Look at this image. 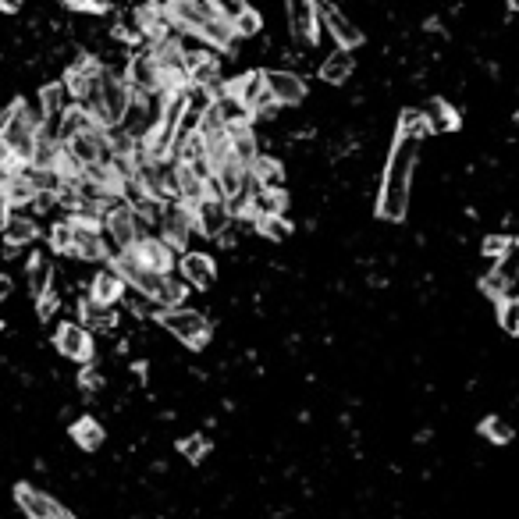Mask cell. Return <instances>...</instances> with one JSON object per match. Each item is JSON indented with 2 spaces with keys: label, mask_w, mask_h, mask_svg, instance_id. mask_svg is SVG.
Segmentation results:
<instances>
[{
  "label": "cell",
  "mask_w": 519,
  "mask_h": 519,
  "mask_svg": "<svg viewBox=\"0 0 519 519\" xmlns=\"http://www.w3.org/2000/svg\"><path fill=\"white\" fill-rule=\"evenodd\" d=\"M420 143L416 139H392V153L384 164L381 189H377V217L388 224H402L409 214V192H413V175L420 164Z\"/></svg>",
  "instance_id": "1"
},
{
  "label": "cell",
  "mask_w": 519,
  "mask_h": 519,
  "mask_svg": "<svg viewBox=\"0 0 519 519\" xmlns=\"http://www.w3.org/2000/svg\"><path fill=\"white\" fill-rule=\"evenodd\" d=\"M160 11L168 18L171 32H182V36L207 43L217 54H228V50L235 47L232 29H228L203 0H160Z\"/></svg>",
  "instance_id": "2"
},
{
  "label": "cell",
  "mask_w": 519,
  "mask_h": 519,
  "mask_svg": "<svg viewBox=\"0 0 519 519\" xmlns=\"http://www.w3.org/2000/svg\"><path fill=\"white\" fill-rule=\"evenodd\" d=\"M36 139H40V114L25 96H18V100H11L8 111L0 114V146L11 150L18 164H29Z\"/></svg>",
  "instance_id": "3"
},
{
  "label": "cell",
  "mask_w": 519,
  "mask_h": 519,
  "mask_svg": "<svg viewBox=\"0 0 519 519\" xmlns=\"http://www.w3.org/2000/svg\"><path fill=\"white\" fill-rule=\"evenodd\" d=\"M157 320L164 324V331H171L182 345H189V349H207L210 320L203 317L200 310H189V306H168V310H160Z\"/></svg>",
  "instance_id": "4"
},
{
  "label": "cell",
  "mask_w": 519,
  "mask_h": 519,
  "mask_svg": "<svg viewBox=\"0 0 519 519\" xmlns=\"http://www.w3.org/2000/svg\"><path fill=\"white\" fill-rule=\"evenodd\" d=\"M313 18H317V25H324V32L335 40L338 50H360L367 43L360 25L352 22L349 15H342L331 0H313Z\"/></svg>",
  "instance_id": "5"
},
{
  "label": "cell",
  "mask_w": 519,
  "mask_h": 519,
  "mask_svg": "<svg viewBox=\"0 0 519 519\" xmlns=\"http://www.w3.org/2000/svg\"><path fill=\"white\" fill-rule=\"evenodd\" d=\"M192 207H185V203L178 200H168L164 203V210H160V221H157V235L164 242H168L175 253H185L189 249V239H192Z\"/></svg>",
  "instance_id": "6"
},
{
  "label": "cell",
  "mask_w": 519,
  "mask_h": 519,
  "mask_svg": "<svg viewBox=\"0 0 519 519\" xmlns=\"http://www.w3.org/2000/svg\"><path fill=\"white\" fill-rule=\"evenodd\" d=\"M15 502L18 509L25 512V519H75L72 509H64L54 495L40 491L36 484H29V480H18L15 484Z\"/></svg>",
  "instance_id": "7"
},
{
  "label": "cell",
  "mask_w": 519,
  "mask_h": 519,
  "mask_svg": "<svg viewBox=\"0 0 519 519\" xmlns=\"http://www.w3.org/2000/svg\"><path fill=\"white\" fill-rule=\"evenodd\" d=\"M125 82L132 93H146V96L164 93V72H160L153 47H143L132 54V61H128V68H125Z\"/></svg>",
  "instance_id": "8"
},
{
  "label": "cell",
  "mask_w": 519,
  "mask_h": 519,
  "mask_svg": "<svg viewBox=\"0 0 519 519\" xmlns=\"http://www.w3.org/2000/svg\"><path fill=\"white\" fill-rule=\"evenodd\" d=\"M68 232H72L68 253L86 260V264H104L107 242H104V232H100V221H68Z\"/></svg>",
  "instance_id": "9"
},
{
  "label": "cell",
  "mask_w": 519,
  "mask_h": 519,
  "mask_svg": "<svg viewBox=\"0 0 519 519\" xmlns=\"http://www.w3.org/2000/svg\"><path fill=\"white\" fill-rule=\"evenodd\" d=\"M54 349L64 360L72 363H89L93 360V335L82 328L79 320H61L54 328Z\"/></svg>",
  "instance_id": "10"
},
{
  "label": "cell",
  "mask_w": 519,
  "mask_h": 519,
  "mask_svg": "<svg viewBox=\"0 0 519 519\" xmlns=\"http://www.w3.org/2000/svg\"><path fill=\"white\" fill-rule=\"evenodd\" d=\"M232 221L235 217L228 214V207H224L221 196H203V200L192 207V228H196L200 235H207V239H221Z\"/></svg>",
  "instance_id": "11"
},
{
  "label": "cell",
  "mask_w": 519,
  "mask_h": 519,
  "mask_svg": "<svg viewBox=\"0 0 519 519\" xmlns=\"http://www.w3.org/2000/svg\"><path fill=\"white\" fill-rule=\"evenodd\" d=\"M128 253L136 256L139 264L153 267V271H175V264H178V253L160 239L157 232H139V239L132 242Z\"/></svg>",
  "instance_id": "12"
},
{
  "label": "cell",
  "mask_w": 519,
  "mask_h": 519,
  "mask_svg": "<svg viewBox=\"0 0 519 519\" xmlns=\"http://www.w3.org/2000/svg\"><path fill=\"white\" fill-rule=\"evenodd\" d=\"M264 86H267V93L274 96V104H278V107H299L306 100L303 75L285 72V68H267V72H264Z\"/></svg>",
  "instance_id": "13"
},
{
  "label": "cell",
  "mask_w": 519,
  "mask_h": 519,
  "mask_svg": "<svg viewBox=\"0 0 519 519\" xmlns=\"http://www.w3.org/2000/svg\"><path fill=\"white\" fill-rule=\"evenodd\" d=\"M175 267L185 278V285H192V288H210L217 281V264H214V256H207V253H189V249H185L182 260H178Z\"/></svg>",
  "instance_id": "14"
},
{
  "label": "cell",
  "mask_w": 519,
  "mask_h": 519,
  "mask_svg": "<svg viewBox=\"0 0 519 519\" xmlns=\"http://www.w3.org/2000/svg\"><path fill=\"white\" fill-rule=\"evenodd\" d=\"M288 11V29L292 36H299L303 43H317L320 40V25L313 18V0H285Z\"/></svg>",
  "instance_id": "15"
},
{
  "label": "cell",
  "mask_w": 519,
  "mask_h": 519,
  "mask_svg": "<svg viewBox=\"0 0 519 519\" xmlns=\"http://www.w3.org/2000/svg\"><path fill=\"white\" fill-rule=\"evenodd\" d=\"M121 292H125V278L118 274V267L107 264L93 274V288H89V299L96 306H114L121 303Z\"/></svg>",
  "instance_id": "16"
},
{
  "label": "cell",
  "mask_w": 519,
  "mask_h": 519,
  "mask_svg": "<svg viewBox=\"0 0 519 519\" xmlns=\"http://www.w3.org/2000/svg\"><path fill=\"white\" fill-rule=\"evenodd\" d=\"M0 239H4V249H8V253L11 249H22V246H29V242L40 239V224L25 214H8L4 224H0Z\"/></svg>",
  "instance_id": "17"
},
{
  "label": "cell",
  "mask_w": 519,
  "mask_h": 519,
  "mask_svg": "<svg viewBox=\"0 0 519 519\" xmlns=\"http://www.w3.org/2000/svg\"><path fill=\"white\" fill-rule=\"evenodd\" d=\"M352 68H356V57H352V50H335V54H328L324 61H320V82H328V86H345L352 75Z\"/></svg>",
  "instance_id": "18"
},
{
  "label": "cell",
  "mask_w": 519,
  "mask_h": 519,
  "mask_svg": "<svg viewBox=\"0 0 519 519\" xmlns=\"http://www.w3.org/2000/svg\"><path fill=\"white\" fill-rule=\"evenodd\" d=\"M249 175H253V182L260 189H281L285 185V168L274 157H267V153H256L253 164H249Z\"/></svg>",
  "instance_id": "19"
},
{
  "label": "cell",
  "mask_w": 519,
  "mask_h": 519,
  "mask_svg": "<svg viewBox=\"0 0 519 519\" xmlns=\"http://www.w3.org/2000/svg\"><path fill=\"white\" fill-rule=\"evenodd\" d=\"M25 274H29V292L32 299L43 296V292H50L54 288V267H50L47 256L36 249V253H29V264H25Z\"/></svg>",
  "instance_id": "20"
},
{
  "label": "cell",
  "mask_w": 519,
  "mask_h": 519,
  "mask_svg": "<svg viewBox=\"0 0 519 519\" xmlns=\"http://www.w3.org/2000/svg\"><path fill=\"white\" fill-rule=\"evenodd\" d=\"M68 434H72L75 438V445L82 448V452H96V448L104 445V427L96 424L93 416H79V420H75L72 427H68Z\"/></svg>",
  "instance_id": "21"
},
{
  "label": "cell",
  "mask_w": 519,
  "mask_h": 519,
  "mask_svg": "<svg viewBox=\"0 0 519 519\" xmlns=\"http://www.w3.org/2000/svg\"><path fill=\"white\" fill-rule=\"evenodd\" d=\"M395 136L424 143L427 136H434V128H431V121H427L424 111H402L399 114V128H395Z\"/></svg>",
  "instance_id": "22"
},
{
  "label": "cell",
  "mask_w": 519,
  "mask_h": 519,
  "mask_svg": "<svg viewBox=\"0 0 519 519\" xmlns=\"http://www.w3.org/2000/svg\"><path fill=\"white\" fill-rule=\"evenodd\" d=\"M253 224L264 239H274V242L292 239V224H288L281 214H253Z\"/></svg>",
  "instance_id": "23"
},
{
  "label": "cell",
  "mask_w": 519,
  "mask_h": 519,
  "mask_svg": "<svg viewBox=\"0 0 519 519\" xmlns=\"http://www.w3.org/2000/svg\"><path fill=\"white\" fill-rule=\"evenodd\" d=\"M495 310H498V324H502L505 335H516L519 331V299L512 292L495 299Z\"/></svg>",
  "instance_id": "24"
},
{
  "label": "cell",
  "mask_w": 519,
  "mask_h": 519,
  "mask_svg": "<svg viewBox=\"0 0 519 519\" xmlns=\"http://www.w3.org/2000/svg\"><path fill=\"white\" fill-rule=\"evenodd\" d=\"M424 114H427V121H431L434 132H456L459 128V114L452 111L445 100H434L431 111H424Z\"/></svg>",
  "instance_id": "25"
},
{
  "label": "cell",
  "mask_w": 519,
  "mask_h": 519,
  "mask_svg": "<svg viewBox=\"0 0 519 519\" xmlns=\"http://www.w3.org/2000/svg\"><path fill=\"white\" fill-rule=\"evenodd\" d=\"M477 431H480V438L495 441V445H509L512 441V427L505 424L502 416H484V420L477 424Z\"/></svg>",
  "instance_id": "26"
},
{
  "label": "cell",
  "mask_w": 519,
  "mask_h": 519,
  "mask_svg": "<svg viewBox=\"0 0 519 519\" xmlns=\"http://www.w3.org/2000/svg\"><path fill=\"white\" fill-rule=\"evenodd\" d=\"M228 29H232L235 40H249V36H256V32L264 29V18H260V11L256 8H246L232 25H228Z\"/></svg>",
  "instance_id": "27"
},
{
  "label": "cell",
  "mask_w": 519,
  "mask_h": 519,
  "mask_svg": "<svg viewBox=\"0 0 519 519\" xmlns=\"http://www.w3.org/2000/svg\"><path fill=\"white\" fill-rule=\"evenodd\" d=\"M203 4H207V8H210V11H214V15H217V18H221V22H224V25H232V22H235V18H239V15H242V11H246V8H249L246 0H203Z\"/></svg>",
  "instance_id": "28"
},
{
  "label": "cell",
  "mask_w": 519,
  "mask_h": 519,
  "mask_svg": "<svg viewBox=\"0 0 519 519\" xmlns=\"http://www.w3.org/2000/svg\"><path fill=\"white\" fill-rule=\"evenodd\" d=\"M480 249H484V256H491V260H502V256L516 253V239H512V235H488Z\"/></svg>",
  "instance_id": "29"
},
{
  "label": "cell",
  "mask_w": 519,
  "mask_h": 519,
  "mask_svg": "<svg viewBox=\"0 0 519 519\" xmlns=\"http://www.w3.org/2000/svg\"><path fill=\"white\" fill-rule=\"evenodd\" d=\"M68 11H82V15H107L114 8V0H61Z\"/></svg>",
  "instance_id": "30"
},
{
  "label": "cell",
  "mask_w": 519,
  "mask_h": 519,
  "mask_svg": "<svg viewBox=\"0 0 519 519\" xmlns=\"http://www.w3.org/2000/svg\"><path fill=\"white\" fill-rule=\"evenodd\" d=\"M178 452H182V456L189 459V463H200V459L210 452V441L200 438V434H192L189 441H182V445H178Z\"/></svg>",
  "instance_id": "31"
},
{
  "label": "cell",
  "mask_w": 519,
  "mask_h": 519,
  "mask_svg": "<svg viewBox=\"0 0 519 519\" xmlns=\"http://www.w3.org/2000/svg\"><path fill=\"white\" fill-rule=\"evenodd\" d=\"M68 246H72V232H68V221H57L54 228H50V249H54V253H68Z\"/></svg>",
  "instance_id": "32"
},
{
  "label": "cell",
  "mask_w": 519,
  "mask_h": 519,
  "mask_svg": "<svg viewBox=\"0 0 519 519\" xmlns=\"http://www.w3.org/2000/svg\"><path fill=\"white\" fill-rule=\"evenodd\" d=\"M57 306H61V299L54 296V288L50 292H43V296H36V317L40 320H50L57 313Z\"/></svg>",
  "instance_id": "33"
},
{
  "label": "cell",
  "mask_w": 519,
  "mask_h": 519,
  "mask_svg": "<svg viewBox=\"0 0 519 519\" xmlns=\"http://www.w3.org/2000/svg\"><path fill=\"white\" fill-rule=\"evenodd\" d=\"M79 381H82V392H89V388L96 392V388H100V374H96V370H82Z\"/></svg>",
  "instance_id": "34"
},
{
  "label": "cell",
  "mask_w": 519,
  "mask_h": 519,
  "mask_svg": "<svg viewBox=\"0 0 519 519\" xmlns=\"http://www.w3.org/2000/svg\"><path fill=\"white\" fill-rule=\"evenodd\" d=\"M11 288H15V285H11V278H8V274H0V306L8 303V296H11Z\"/></svg>",
  "instance_id": "35"
},
{
  "label": "cell",
  "mask_w": 519,
  "mask_h": 519,
  "mask_svg": "<svg viewBox=\"0 0 519 519\" xmlns=\"http://www.w3.org/2000/svg\"><path fill=\"white\" fill-rule=\"evenodd\" d=\"M22 4L25 0H0V11H4V15H15V11H22Z\"/></svg>",
  "instance_id": "36"
},
{
  "label": "cell",
  "mask_w": 519,
  "mask_h": 519,
  "mask_svg": "<svg viewBox=\"0 0 519 519\" xmlns=\"http://www.w3.org/2000/svg\"><path fill=\"white\" fill-rule=\"evenodd\" d=\"M0 331H4V320H0Z\"/></svg>",
  "instance_id": "37"
}]
</instances>
